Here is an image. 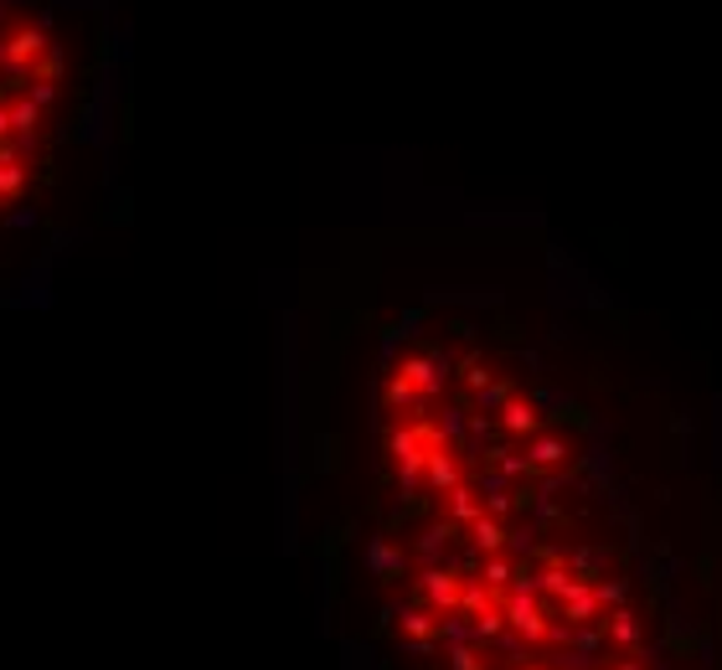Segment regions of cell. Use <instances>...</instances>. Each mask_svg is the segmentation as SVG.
<instances>
[{
    "label": "cell",
    "mask_w": 722,
    "mask_h": 670,
    "mask_svg": "<svg viewBox=\"0 0 722 670\" xmlns=\"http://www.w3.org/2000/svg\"><path fill=\"white\" fill-rule=\"evenodd\" d=\"M58 42L27 11L0 6V212L21 196L58 114Z\"/></svg>",
    "instance_id": "1"
}]
</instances>
